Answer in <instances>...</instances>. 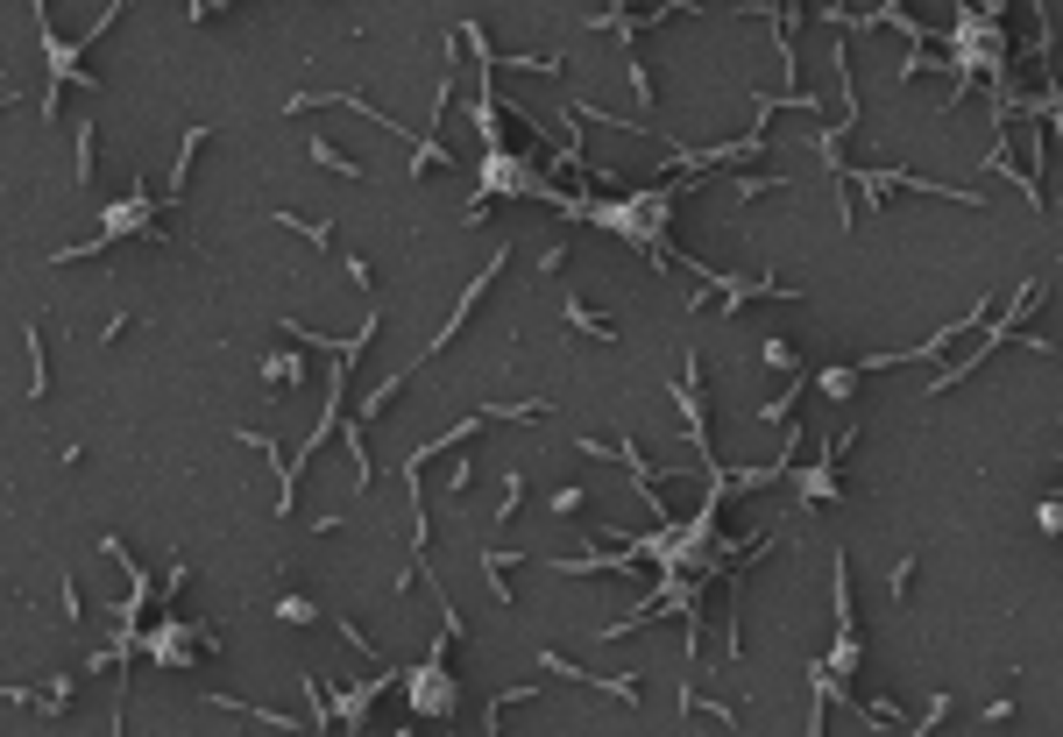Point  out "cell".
Here are the masks:
<instances>
[{
	"mask_svg": "<svg viewBox=\"0 0 1063 737\" xmlns=\"http://www.w3.org/2000/svg\"><path fill=\"white\" fill-rule=\"evenodd\" d=\"M114 22H121V8H100V22H93L86 36H78V43H64V36L50 29V15L36 8V36H43V57H50V78H43V121L57 114L64 86H100V78H93L86 64H78V50H86V43H100V29H114Z\"/></svg>",
	"mask_w": 1063,
	"mask_h": 737,
	"instance_id": "cell-1",
	"label": "cell"
},
{
	"mask_svg": "<svg viewBox=\"0 0 1063 737\" xmlns=\"http://www.w3.org/2000/svg\"><path fill=\"white\" fill-rule=\"evenodd\" d=\"M404 695H412V709L419 716H454V702H461V688H454V674H447V660H426L419 674H404Z\"/></svg>",
	"mask_w": 1063,
	"mask_h": 737,
	"instance_id": "cell-2",
	"label": "cell"
},
{
	"mask_svg": "<svg viewBox=\"0 0 1063 737\" xmlns=\"http://www.w3.org/2000/svg\"><path fill=\"white\" fill-rule=\"evenodd\" d=\"M312 163H319V171H334V178H376V171H369V163H355L348 149H334V142H326V135L312 142Z\"/></svg>",
	"mask_w": 1063,
	"mask_h": 737,
	"instance_id": "cell-3",
	"label": "cell"
},
{
	"mask_svg": "<svg viewBox=\"0 0 1063 737\" xmlns=\"http://www.w3.org/2000/svg\"><path fill=\"white\" fill-rule=\"evenodd\" d=\"M263 383H284V390H298V383H305V355H291V348H270V355H263Z\"/></svg>",
	"mask_w": 1063,
	"mask_h": 737,
	"instance_id": "cell-4",
	"label": "cell"
},
{
	"mask_svg": "<svg viewBox=\"0 0 1063 737\" xmlns=\"http://www.w3.org/2000/svg\"><path fill=\"white\" fill-rule=\"evenodd\" d=\"M504 567H518V553H497V546L482 553V582H489V596H497V603H511V582H504Z\"/></svg>",
	"mask_w": 1063,
	"mask_h": 737,
	"instance_id": "cell-5",
	"label": "cell"
},
{
	"mask_svg": "<svg viewBox=\"0 0 1063 737\" xmlns=\"http://www.w3.org/2000/svg\"><path fill=\"white\" fill-rule=\"evenodd\" d=\"M270 227H298V234L312 241V249H326V241H334V220H298V213H270Z\"/></svg>",
	"mask_w": 1063,
	"mask_h": 737,
	"instance_id": "cell-6",
	"label": "cell"
},
{
	"mask_svg": "<svg viewBox=\"0 0 1063 737\" xmlns=\"http://www.w3.org/2000/svg\"><path fill=\"white\" fill-rule=\"evenodd\" d=\"M567 326H582V334H596V341H617V326H610V319H596L582 298H567Z\"/></svg>",
	"mask_w": 1063,
	"mask_h": 737,
	"instance_id": "cell-7",
	"label": "cell"
},
{
	"mask_svg": "<svg viewBox=\"0 0 1063 737\" xmlns=\"http://www.w3.org/2000/svg\"><path fill=\"white\" fill-rule=\"evenodd\" d=\"M277 624H326V610H319L312 596H284V603H277Z\"/></svg>",
	"mask_w": 1063,
	"mask_h": 737,
	"instance_id": "cell-8",
	"label": "cell"
},
{
	"mask_svg": "<svg viewBox=\"0 0 1063 737\" xmlns=\"http://www.w3.org/2000/svg\"><path fill=\"white\" fill-rule=\"evenodd\" d=\"M93 142H100V121L78 128V163H71V178H78V185H93Z\"/></svg>",
	"mask_w": 1063,
	"mask_h": 737,
	"instance_id": "cell-9",
	"label": "cell"
},
{
	"mask_svg": "<svg viewBox=\"0 0 1063 737\" xmlns=\"http://www.w3.org/2000/svg\"><path fill=\"white\" fill-rule=\"evenodd\" d=\"M915 567H922V560H915V553H908V560H893V567H886V596H893V603H908V589H915Z\"/></svg>",
	"mask_w": 1063,
	"mask_h": 737,
	"instance_id": "cell-10",
	"label": "cell"
},
{
	"mask_svg": "<svg viewBox=\"0 0 1063 737\" xmlns=\"http://www.w3.org/2000/svg\"><path fill=\"white\" fill-rule=\"evenodd\" d=\"M815 390H823V397H837V404H844V397L858 390V369H851V362H844V369H823V376H815Z\"/></svg>",
	"mask_w": 1063,
	"mask_h": 737,
	"instance_id": "cell-11",
	"label": "cell"
},
{
	"mask_svg": "<svg viewBox=\"0 0 1063 737\" xmlns=\"http://www.w3.org/2000/svg\"><path fill=\"white\" fill-rule=\"evenodd\" d=\"M943 723H950V695H929V709L915 716V730H908V737H936Z\"/></svg>",
	"mask_w": 1063,
	"mask_h": 737,
	"instance_id": "cell-12",
	"label": "cell"
},
{
	"mask_svg": "<svg viewBox=\"0 0 1063 737\" xmlns=\"http://www.w3.org/2000/svg\"><path fill=\"white\" fill-rule=\"evenodd\" d=\"M582 504H589V489H575V482H567V489H553V504H546V511H553V518H575Z\"/></svg>",
	"mask_w": 1063,
	"mask_h": 737,
	"instance_id": "cell-13",
	"label": "cell"
},
{
	"mask_svg": "<svg viewBox=\"0 0 1063 737\" xmlns=\"http://www.w3.org/2000/svg\"><path fill=\"white\" fill-rule=\"evenodd\" d=\"M1035 525L1056 539V532H1063V497H1042V504H1035Z\"/></svg>",
	"mask_w": 1063,
	"mask_h": 737,
	"instance_id": "cell-14",
	"label": "cell"
},
{
	"mask_svg": "<svg viewBox=\"0 0 1063 737\" xmlns=\"http://www.w3.org/2000/svg\"><path fill=\"white\" fill-rule=\"evenodd\" d=\"M681 709H702V695L695 688H681ZM716 716H723V730H738V709H730V702H709Z\"/></svg>",
	"mask_w": 1063,
	"mask_h": 737,
	"instance_id": "cell-15",
	"label": "cell"
},
{
	"mask_svg": "<svg viewBox=\"0 0 1063 737\" xmlns=\"http://www.w3.org/2000/svg\"><path fill=\"white\" fill-rule=\"evenodd\" d=\"M631 93H638V107H652V71H645V57H631Z\"/></svg>",
	"mask_w": 1063,
	"mask_h": 737,
	"instance_id": "cell-16",
	"label": "cell"
},
{
	"mask_svg": "<svg viewBox=\"0 0 1063 737\" xmlns=\"http://www.w3.org/2000/svg\"><path fill=\"white\" fill-rule=\"evenodd\" d=\"M468 482H475V461L461 454V461H454V475H447V497H468Z\"/></svg>",
	"mask_w": 1063,
	"mask_h": 737,
	"instance_id": "cell-17",
	"label": "cell"
},
{
	"mask_svg": "<svg viewBox=\"0 0 1063 737\" xmlns=\"http://www.w3.org/2000/svg\"><path fill=\"white\" fill-rule=\"evenodd\" d=\"M759 355H766V362H773V369H794V341H780V334H773V341H766V348H759Z\"/></svg>",
	"mask_w": 1063,
	"mask_h": 737,
	"instance_id": "cell-18",
	"label": "cell"
},
{
	"mask_svg": "<svg viewBox=\"0 0 1063 737\" xmlns=\"http://www.w3.org/2000/svg\"><path fill=\"white\" fill-rule=\"evenodd\" d=\"M64 617H71V624H86V596H78V582H71V575H64Z\"/></svg>",
	"mask_w": 1063,
	"mask_h": 737,
	"instance_id": "cell-19",
	"label": "cell"
},
{
	"mask_svg": "<svg viewBox=\"0 0 1063 737\" xmlns=\"http://www.w3.org/2000/svg\"><path fill=\"white\" fill-rule=\"evenodd\" d=\"M759 192H787V178H745L738 199H759Z\"/></svg>",
	"mask_w": 1063,
	"mask_h": 737,
	"instance_id": "cell-20",
	"label": "cell"
},
{
	"mask_svg": "<svg viewBox=\"0 0 1063 737\" xmlns=\"http://www.w3.org/2000/svg\"><path fill=\"white\" fill-rule=\"evenodd\" d=\"M539 270H546V277H560V270H567V241H553V249L539 256Z\"/></svg>",
	"mask_w": 1063,
	"mask_h": 737,
	"instance_id": "cell-21",
	"label": "cell"
}]
</instances>
